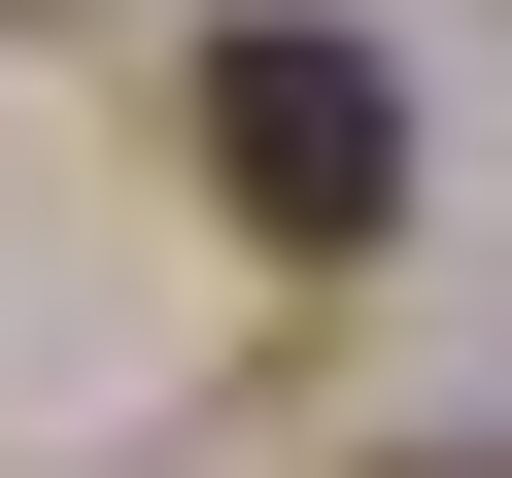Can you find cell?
Masks as SVG:
<instances>
[{"label": "cell", "instance_id": "1", "mask_svg": "<svg viewBox=\"0 0 512 478\" xmlns=\"http://www.w3.org/2000/svg\"><path fill=\"white\" fill-rule=\"evenodd\" d=\"M205 205L274 239V274H342V239H410V103H376V35H205Z\"/></svg>", "mask_w": 512, "mask_h": 478}]
</instances>
